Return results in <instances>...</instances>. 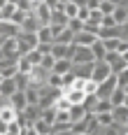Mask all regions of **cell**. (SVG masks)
<instances>
[{
  "label": "cell",
  "mask_w": 128,
  "mask_h": 135,
  "mask_svg": "<svg viewBox=\"0 0 128 135\" xmlns=\"http://www.w3.org/2000/svg\"><path fill=\"white\" fill-rule=\"evenodd\" d=\"M16 42H19V54H28V51H33L35 47H37V35L35 33H19L16 35Z\"/></svg>",
  "instance_id": "obj_1"
},
{
  "label": "cell",
  "mask_w": 128,
  "mask_h": 135,
  "mask_svg": "<svg viewBox=\"0 0 128 135\" xmlns=\"http://www.w3.org/2000/svg\"><path fill=\"white\" fill-rule=\"evenodd\" d=\"M96 61V56L91 51V47L84 44H75V51H72V65H79V63H91Z\"/></svg>",
  "instance_id": "obj_2"
},
{
  "label": "cell",
  "mask_w": 128,
  "mask_h": 135,
  "mask_svg": "<svg viewBox=\"0 0 128 135\" xmlns=\"http://www.w3.org/2000/svg\"><path fill=\"white\" fill-rule=\"evenodd\" d=\"M51 5L44 0V2H35V7H33V14L37 16V21H40V26H47V23H51Z\"/></svg>",
  "instance_id": "obj_3"
},
{
  "label": "cell",
  "mask_w": 128,
  "mask_h": 135,
  "mask_svg": "<svg viewBox=\"0 0 128 135\" xmlns=\"http://www.w3.org/2000/svg\"><path fill=\"white\" fill-rule=\"evenodd\" d=\"M116 86H119V77H116V75H110L107 79H102V81L98 84V91H96V95H98V98H110V95H112V91L116 89Z\"/></svg>",
  "instance_id": "obj_4"
},
{
  "label": "cell",
  "mask_w": 128,
  "mask_h": 135,
  "mask_svg": "<svg viewBox=\"0 0 128 135\" xmlns=\"http://www.w3.org/2000/svg\"><path fill=\"white\" fill-rule=\"evenodd\" d=\"M110 75H114V72H112V68H110L107 61H96V63H93V75H91V77L98 81V84L102 79H107Z\"/></svg>",
  "instance_id": "obj_5"
},
{
  "label": "cell",
  "mask_w": 128,
  "mask_h": 135,
  "mask_svg": "<svg viewBox=\"0 0 128 135\" xmlns=\"http://www.w3.org/2000/svg\"><path fill=\"white\" fill-rule=\"evenodd\" d=\"M72 51H75V44H61V42H54L51 44L54 58H72Z\"/></svg>",
  "instance_id": "obj_6"
},
{
  "label": "cell",
  "mask_w": 128,
  "mask_h": 135,
  "mask_svg": "<svg viewBox=\"0 0 128 135\" xmlns=\"http://www.w3.org/2000/svg\"><path fill=\"white\" fill-rule=\"evenodd\" d=\"M14 91H19L16 77H2V81H0V93L5 95V98H9Z\"/></svg>",
  "instance_id": "obj_7"
},
{
  "label": "cell",
  "mask_w": 128,
  "mask_h": 135,
  "mask_svg": "<svg viewBox=\"0 0 128 135\" xmlns=\"http://www.w3.org/2000/svg\"><path fill=\"white\" fill-rule=\"evenodd\" d=\"M7 100H9V105H12V107H16L19 112H21V109H23L26 105H28V100H26V91H23V89H19V91H14V93L9 95Z\"/></svg>",
  "instance_id": "obj_8"
},
{
  "label": "cell",
  "mask_w": 128,
  "mask_h": 135,
  "mask_svg": "<svg viewBox=\"0 0 128 135\" xmlns=\"http://www.w3.org/2000/svg\"><path fill=\"white\" fill-rule=\"evenodd\" d=\"M96 40H98V35H93V33H88V30H79V33H75L72 44H84V47H91Z\"/></svg>",
  "instance_id": "obj_9"
},
{
  "label": "cell",
  "mask_w": 128,
  "mask_h": 135,
  "mask_svg": "<svg viewBox=\"0 0 128 135\" xmlns=\"http://www.w3.org/2000/svg\"><path fill=\"white\" fill-rule=\"evenodd\" d=\"M63 95L70 100L72 105H82L86 98V91H82V89H63Z\"/></svg>",
  "instance_id": "obj_10"
},
{
  "label": "cell",
  "mask_w": 128,
  "mask_h": 135,
  "mask_svg": "<svg viewBox=\"0 0 128 135\" xmlns=\"http://www.w3.org/2000/svg\"><path fill=\"white\" fill-rule=\"evenodd\" d=\"M93 63H96V61H91V63H79V65H72V72H75L77 77H84V79H88V77L93 75Z\"/></svg>",
  "instance_id": "obj_11"
},
{
  "label": "cell",
  "mask_w": 128,
  "mask_h": 135,
  "mask_svg": "<svg viewBox=\"0 0 128 135\" xmlns=\"http://www.w3.org/2000/svg\"><path fill=\"white\" fill-rule=\"evenodd\" d=\"M91 51L96 56V61H105V56H107V44H105V40L98 37V40L91 44Z\"/></svg>",
  "instance_id": "obj_12"
},
{
  "label": "cell",
  "mask_w": 128,
  "mask_h": 135,
  "mask_svg": "<svg viewBox=\"0 0 128 135\" xmlns=\"http://www.w3.org/2000/svg\"><path fill=\"white\" fill-rule=\"evenodd\" d=\"M112 117H114V121H119V123H128V105H114L112 107Z\"/></svg>",
  "instance_id": "obj_13"
},
{
  "label": "cell",
  "mask_w": 128,
  "mask_h": 135,
  "mask_svg": "<svg viewBox=\"0 0 128 135\" xmlns=\"http://www.w3.org/2000/svg\"><path fill=\"white\" fill-rule=\"evenodd\" d=\"M121 30H124V26H110V28H102V26H100L98 37H100V40H110V37H121Z\"/></svg>",
  "instance_id": "obj_14"
},
{
  "label": "cell",
  "mask_w": 128,
  "mask_h": 135,
  "mask_svg": "<svg viewBox=\"0 0 128 135\" xmlns=\"http://www.w3.org/2000/svg\"><path fill=\"white\" fill-rule=\"evenodd\" d=\"M33 63H30V58H28V54H19V58H16V70L19 72H26V75H30L33 72Z\"/></svg>",
  "instance_id": "obj_15"
},
{
  "label": "cell",
  "mask_w": 128,
  "mask_h": 135,
  "mask_svg": "<svg viewBox=\"0 0 128 135\" xmlns=\"http://www.w3.org/2000/svg\"><path fill=\"white\" fill-rule=\"evenodd\" d=\"M70 70H72V58H56V63H54V70H51V72L65 75V72H70Z\"/></svg>",
  "instance_id": "obj_16"
},
{
  "label": "cell",
  "mask_w": 128,
  "mask_h": 135,
  "mask_svg": "<svg viewBox=\"0 0 128 135\" xmlns=\"http://www.w3.org/2000/svg\"><path fill=\"white\" fill-rule=\"evenodd\" d=\"M114 21H116L119 26H126L128 23V5H116V9H114Z\"/></svg>",
  "instance_id": "obj_17"
},
{
  "label": "cell",
  "mask_w": 128,
  "mask_h": 135,
  "mask_svg": "<svg viewBox=\"0 0 128 135\" xmlns=\"http://www.w3.org/2000/svg\"><path fill=\"white\" fill-rule=\"evenodd\" d=\"M35 35H37V40H40V42H54V30H51L49 23H47V26H40Z\"/></svg>",
  "instance_id": "obj_18"
},
{
  "label": "cell",
  "mask_w": 128,
  "mask_h": 135,
  "mask_svg": "<svg viewBox=\"0 0 128 135\" xmlns=\"http://www.w3.org/2000/svg\"><path fill=\"white\" fill-rule=\"evenodd\" d=\"M72 40H75V30H70L68 26H65L56 37H54V42H61V44H72Z\"/></svg>",
  "instance_id": "obj_19"
},
{
  "label": "cell",
  "mask_w": 128,
  "mask_h": 135,
  "mask_svg": "<svg viewBox=\"0 0 128 135\" xmlns=\"http://www.w3.org/2000/svg\"><path fill=\"white\" fill-rule=\"evenodd\" d=\"M110 68H112V72H114V75H119L124 68H128V61H126V58H124L121 54H116V58H114V61H110Z\"/></svg>",
  "instance_id": "obj_20"
},
{
  "label": "cell",
  "mask_w": 128,
  "mask_h": 135,
  "mask_svg": "<svg viewBox=\"0 0 128 135\" xmlns=\"http://www.w3.org/2000/svg\"><path fill=\"white\" fill-rule=\"evenodd\" d=\"M86 114H88V112H86L84 105H72L70 107V121L75 123V121H79V119H84Z\"/></svg>",
  "instance_id": "obj_21"
},
{
  "label": "cell",
  "mask_w": 128,
  "mask_h": 135,
  "mask_svg": "<svg viewBox=\"0 0 128 135\" xmlns=\"http://www.w3.org/2000/svg\"><path fill=\"white\" fill-rule=\"evenodd\" d=\"M35 133L37 135H49L51 133V123H47L42 117H37L35 119Z\"/></svg>",
  "instance_id": "obj_22"
},
{
  "label": "cell",
  "mask_w": 128,
  "mask_h": 135,
  "mask_svg": "<svg viewBox=\"0 0 128 135\" xmlns=\"http://www.w3.org/2000/svg\"><path fill=\"white\" fill-rule=\"evenodd\" d=\"M110 100H112V105H121L124 100H126V91H124V86H116L110 95Z\"/></svg>",
  "instance_id": "obj_23"
},
{
  "label": "cell",
  "mask_w": 128,
  "mask_h": 135,
  "mask_svg": "<svg viewBox=\"0 0 128 135\" xmlns=\"http://www.w3.org/2000/svg\"><path fill=\"white\" fill-rule=\"evenodd\" d=\"M47 86L63 89V75H58V72H49V77H47Z\"/></svg>",
  "instance_id": "obj_24"
},
{
  "label": "cell",
  "mask_w": 128,
  "mask_h": 135,
  "mask_svg": "<svg viewBox=\"0 0 128 135\" xmlns=\"http://www.w3.org/2000/svg\"><path fill=\"white\" fill-rule=\"evenodd\" d=\"M63 12L68 14V19H72V16H77V12H79V5H77L75 0H68V2L63 5Z\"/></svg>",
  "instance_id": "obj_25"
},
{
  "label": "cell",
  "mask_w": 128,
  "mask_h": 135,
  "mask_svg": "<svg viewBox=\"0 0 128 135\" xmlns=\"http://www.w3.org/2000/svg\"><path fill=\"white\" fill-rule=\"evenodd\" d=\"M96 119H98V123L105 128V126H110V123L114 121V117H112V112H98L96 114Z\"/></svg>",
  "instance_id": "obj_26"
},
{
  "label": "cell",
  "mask_w": 128,
  "mask_h": 135,
  "mask_svg": "<svg viewBox=\"0 0 128 135\" xmlns=\"http://www.w3.org/2000/svg\"><path fill=\"white\" fill-rule=\"evenodd\" d=\"M28 58H30V63H33V65H40V63H42V58H44V54L35 47L33 51H28Z\"/></svg>",
  "instance_id": "obj_27"
},
{
  "label": "cell",
  "mask_w": 128,
  "mask_h": 135,
  "mask_svg": "<svg viewBox=\"0 0 128 135\" xmlns=\"http://www.w3.org/2000/svg\"><path fill=\"white\" fill-rule=\"evenodd\" d=\"M68 28L75 30V33H79V30L84 28V21H82L79 16H72V19H68Z\"/></svg>",
  "instance_id": "obj_28"
},
{
  "label": "cell",
  "mask_w": 128,
  "mask_h": 135,
  "mask_svg": "<svg viewBox=\"0 0 128 135\" xmlns=\"http://www.w3.org/2000/svg\"><path fill=\"white\" fill-rule=\"evenodd\" d=\"M102 16H105V14L100 12V7H98V9H91V14H88V19H86V21H91V23L100 26V23H102Z\"/></svg>",
  "instance_id": "obj_29"
},
{
  "label": "cell",
  "mask_w": 128,
  "mask_h": 135,
  "mask_svg": "<svg viewBox=\"0 0 128 135\" xmlns=\"http://www.w3.org/2000/svg\"><path fill=\"white\" fill-rule=\"evenodd\" d=\"M7 135H21V121L19 119L7 123Z\"/></svg>",
  "instance_id": "obj_30"
},
{
  "label": "cell",
  "mask_w": 128,
  "mask_h": 135,
  "mask_svg": "<svg viewBox=\"0 0 128 135\" xmlns=\"http://www.w3.org/2000/svg\"><path fill=\"white\" fill-rule=\"evenodd\" d=\"M114 9H116V5L112 0H100V12L102 14H114Z\"/></svg>",
  "instance_id": "obj_31"
},
{
  "label": "cell",
  "mask_w": 128,
  "mask_h": 135,
  "mask_svg": "<svg viewBox=\"0 0 128 135\" xmlns=\"http://www.w3.org/2000/svg\"><path fill=\"white\" fill-rule=\"evenodd\" d=\"M54 63H56L54 54H44V58H42V63H40V65H42L44 70H49V72H51V70H54Z\"/></svg>",
  "instance_id": "obj_32"
},
{
  "label": "cell",
  "mask_w": 128,
  "mask_h": 135,
  "mask_svg": "<svg viewBox=\"0 0 128 135\" xmlns=\"http://www.w3.org/2000/svg\"><path fill=\"white\" fill-rule=\"evenodd\" d=\"M14 12H16V2H7V5L2 7V16H5V21H9Z\"/></svg>",
  "instance_id": "obj_33"
},
{
  "label": "cell",
  "mask_w": 128,
  "mask_h": 135,
  "mask_svg": "<svg viewBox=\"0 0 128 135\" xmlns=\"http://www.w3.org/2000/svg\"><path fill=\"white\" fill-rule=\"evenodd\" d=\"M75 79H77V75H75V72H65V75H63V89H70L72 84H75Z\"/></svg>",
  "instance_id": "obj_34"
},
{
  "label": "cell",
  "mask_w": 128,
  "mask_h": 135,
  "mask_svg": "<svg viewBox=\"0 0 128 135\" xmlns=\"http://www.w3.org/2000/svg\"><path fill=\"white\" fill-rule=\"evenodd\" d=\"M119 42H121V37H110V40H105L107 51H116V49H119Z\"/></svg>",
  "instance_id": "obj_35"
},
{
  "label": "cell",
  "mask_w": 128,
  "mask_h": 135,
  "mask_svg": "<svg viewBox=\"0 0 128 135\" xmlns=\"http://www.w3.org/2000/svg\"><path fill=\"white\" fill-rule=\"evenodd\" d=\"M102 28H110V26H119L116 21H114V14H105L102 16V23H100Z\"/></svg>",
  "instance_id": "obj_36"
},
{
  "label": "cell",
  "mask_w": 128,
  "mask_h": 135,
  "mask_svg": "<svg viewBox=\"0 0 128 135\" xmlns=\"http://www.w3.org/2000/svg\"><path fill=\"white\" fill-rule=\"evenodd\" d=\"M116 77H119V86H126V84H128V68H124Z\"/></svg>",
  "instance_id": "obj_37"
},
{
  "label": "cell",
  "mask_w": 128,
  "mask_h": 135,
  "mask_svg": "<svg viewBox=\"0 0 128 135\" xmlns=\"http://www.w3.org/2000/svg\"><path fill=\"white\" fill-rule=\"evenodd\" d=\"M88 14H91V9H88L86 5H82V7H79V12H77V16H79L82 21H86V19H88Z\"/></svg>",
  "instance_id": "obj_38"
},
{
  "label": "cell",
  "mask_w": 128,
  "mask_h": 135,
  "mask_svg": "<svg viewBox=\"0 0 128 135\" xmlns=\"http://www.w3.org/2000/svg\"><path fill=\"white\" fill-rule=\"evenodd\" d=\"M7 2H9V0H0V9H2V7H5Z\"/></svg>",
  "instance_id": "obj_39"
},
{
  "label": "cell",
  "mask_w": 128,
  "mask_h": 135,
  "mask_svg": "<svg viewBox=\"0 0 128 135\" xmlns=\"http://www.w3.org/2000/svg\"><path fill=\"white\" fill-rule=\"evenodd\" d=\"M114 5H124V2H126V0H112Z\"/></svg>",
  "instance_id": "obj_40"
},
{
  "label": "cell",
  "mask_w": 128,
  "mask_h": 135,
  "mask_svg": "<svg viewBox=\"0 0 128 135\" xmlns=\"http://www.w3.org/2000/svg\"><path fill=\"white\" fill-rule=\"evenodd\" d=\"M0 21H5V16H2V9H0Z\"/></svg>",
  "instance_id": "obj_41"
},
{
  "label": "cell",
  "mask_w": 128,
  "mask_h": 135,
  "mask_svg": "<svg viewBox=\"0 0 128 135\" xmlns=\"http://www.w3.org/2000/svg\"><path fill=\"white\" fill-rule=\"evenodd\" d=\"M124 105H128V93H126V100H124Z\"/></svg>",
  "instance_id": "obj_42"
},
{
  "label": "cell",
  "mask_w": 128,
  "mask_h": 135,
  "mask_svg": "<svg viewBox=\"0 0 128 135\" xmlns=\"http://www.w3.org/2000/svg\"><path fill=\"white\" fill-rule=\"evenodd\" d=\"M124 91H126V93H128V84H126V86H124Z\"/></svg>",
  "instance_id": "obj_43"
},
{
  "label": "cell",
  "mask_w": 128,
  "mask_h": 135,
  "mask_svg": "<svg viewBox=\"0 0 128 135\" xmlns=\"http://www.w3.org/2000/svg\"><path fill=\"white\" fill-rule=\"evenodd\" d=\"M0 81H2V75H0Z\"/></svg>",
  "instance_id": "obj_44"
},
{
  "label": "cell",
  "mask_w": 128,
  "mask_h": 135,
  "mask_svg": "<svg viewBox=\"0 0 128 135\" xmlns=\"http://www.w3.org/2000/svg\"><path fill=\"white\" fill-rule=\"evenodd\" d=\"M124 5H128V0H126V2H124Z\"/></svg>",
  "instance_id": "obj_45"
}]
</instances>
